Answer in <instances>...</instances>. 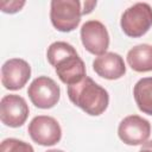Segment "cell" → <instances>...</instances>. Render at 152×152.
Wrapping results in <instances>:
<instances>
[{
	"label": "cell",
	"instance_id": "obj_1",
	"mask_svg": "<svg viewBox=\"0 0 152 152\" xmlns=\"http://www.w3.org/2000/svg\"><path fill=\"white\" fill-rule=\"evenodd\" d=\"M48 62L55 68L58 78L66 86L83 80L86 65L75 48L66 42H53L46 51Z\"/></svg>",
	"mask_w": 152,
	"mask_h": 152
},
{
	"label": "cell",
	"instance_id": "obj_2",
	"mask_svg": "<svg viewBox=\"0 0 152 152\" xmlns=\"http://www.w3.org/2000/svg\"><path fill=\"white\" fill-rule=\"evenodd\" d=\"M69 100L91 116H99L106 112L109 103L108 91L99 86L93 78L86 76L80 82L68 86Z\"/></svg>",
	"mask_w": 152,
	"mask_h": 152
},
{
	"label": "cell",
	"instance_id": "obj_3",
	"mask_svg": "<svg viewBox=\"0 0 152 152\" xmlns=\"http://www.w3.org/2000/svg\"><path fill=\"white\" fill-rule=\"evenodd\" d=\"M120 26L127 37L144 36L152 26V7L147 2H137L129 6L121 15Z\"/></svg>",
	"mask_w": 152,
	"mask_h": 152
},
{
	"label": "cell",
	"instance_id": "obj_4",
	"mask_svg": "<svg viewBox=\"0 0 152 152\" xmlns=\"http://www.w3.org/2000/svg\"><path fill=\"white\" fill-rule=\"evenodd\" d=\"M82 4L78 0H52L50 19L52 26L61 32L74 31L81 21Z\"/></svg>",
	"mask_w": 152,
	"mask_h": 152
},
{
	"label": "cell",
	"instance_id": "obj_5",
	"mask_svg": "<svg viewBox=\"0 0 152 152\" xmlns=\"http://www.w3.org/2000/svg\"><path fill=\"white\" fill-rule=\"evenodd\" d=\"M31 102L40 109H50L55 107L61 97L59 86L48 76H38L27 89Z\"/></svg>",
	"mask_w": 152,
	"mask_h": 152
},
{
	"label": "cell",
	"instance_id": "obj_6",
	"mask_svg": "<svg viewBox=\"0 0 152 152\" xmlns=\"http://www.w3.org/2000/svg\"><path fill=\"white\" fill-rule=\"evenodd\" d=\"M31 139L42 146H52L59 142L62 138V128L58 121L49 115L34 116L27 127Z\"/></svg>",
	"mask_w": 152,
	"mask_h": 152
},
{
	"label": "cell",
	"instance_id": "obj_7",
	"mask_svg": "<svg viewBox=\"0 0 152 152\" xmlns=\"http://www.w3.org/2000/svg\"><path fill=\"white\" fill-rule=\"evenodd\" d=\"M151 134V124L140 115H128L124 118L118 127L120 140L129 146L142 145Z\"/></svg>",
	"mask_w": 152,
	"mask_h": 152
},
{
	"label": "cell",
	"instance_id": "obj_8",
	"mask_svg": "<svg viewBox=\"0 0 152 152\" xmlns=\"http://www.w3.org/2000/svg\"><path fill=\"white\" fill-rule=\"evenodd\" d=\"M81 42L88 52L101 56L109 46V34L101 21L88 20L81 27Z\"/></svg>",
	"mask_w": 152,
	"mask_h": 152
},
{
	"label": "cell",
	"instance_id": "obj_9",
	"mask_svg": "<svg viewBox=\"0 0 152 152\" xmlns=\"http://www.w3.org/2000/svg\"><path fill=\"white\" fill-rule=\"evenodd\" d=\"M30 109L24 97L10 94L0 101V120L5 126L17 128L25 124Z\"/></svg>",
	"mask_w": 152,
	"mask_h": 152
},
{
	"label": "cell",
	"instance_id": "obj_10",
	"mask_svg": "<svg viewBox=\"0 0 152 152\" xmlns=\"http://www.w3.org/2000/svg\"><path fill=\"white\" fill-rule=\"evenodd\" d=\"M31 77L30 64L21 58H11L1 66V83L8 90L21 89Z\"/></svg>",
	"mask_w": 152,
	"mask_h": 152
},
{
	"label": "cell",
	"instance_id": "obj_11",
	"mask_svg": "<svg viewBox=\"0 0 152 152\" xmlns=\"http://www.w3.org/2000/svg\"><path fill=\"white\" fill-rule=\"evenodd\" d=\"M94 71L106 80H119L126 74L124 58L115 52H106L93 61Z\"/></svg>",
	"mask_w": 152,
	"mask_h": 152
},
{
	"label": "cell",
	"instance_id": "obj_12",
	"mask_svg": "<svg viewBox=\"0 0 152 152\" xmlns=\"http://www.w3.org/2000/svg\"><path fill=\"white\" fill-rule=\"evenodd\" d=\"M127 63L137 72L152 71V45L139 44L127 52Z\"/></svg>",
	"mask_w": 152,
	"mask_h": 152
},
{
	"label": "cell",
	"instance_id": "obj_13",
	"mask_svg": "<svg viewBox=\"0 0 152 152\" xmlns=\"http://www.w3.org/2000/svg\"><path fill=\"white\" fill-rule=\"evenodd\" d=\"M133 96L138 108L142 113L152 115V77L140 78L133 88Z\"/></svg>",
	"mask_w": 152,
	"mask_h": 152
},
{
	"label": "cell",
	"instance_id": "obj_14",
	"mask_svg": "<svg viewBox=\"0 0 152 152\" xmlns=\"http://www.w3.org/2000/svg\"><path fill=\"white\" fill-rule=\"evenodd\" d=\"M0 152H34V150L26 141L15 138H7L1 141Z\"/></svg>",
	"mask_w": 152,
	"mask_h": 152
},
{
	"label": "cell",
	"instance_id": "obj_15",
	"mask_svg": "<svg viewBox=\"0 0 152 152\" xmlns=\"http://www.w3.org/2000/svg\"><path fill=\"white\" fill-rule=\"evenodd\" d=\"M25 1H19V0H1L0 1V8L4 13H8V14H13L19 12L24 6H25Z\"/></svg>",
	"mask_w": 152,
	"mask_h": 152
},
{
	"label": "cell",
	"instance_id": "obj_16",
	"mask_svg": "<svg viewBox=\"0 0 152 152\" xmlns=\"http://www.w3.org/2000/svg\"><path fill=\"white\" fill-rule=\"evenodd\" d=\"M81 4H82V15L91 13L94 7L96 6V1H83Z\"/></svg>",
	"mask_w": 152,
	"mask_h": 152
},
{
	"label": "cell",
	"instance_id": "obj_17",
	"mask_svg": "<svg viewBox=\"0 0 152 152\" xmlns=\"http://www.w3.org/2000/svg\"><path fill=\"white\" fill-rule=\"evenodd\" d=\"M139 152H152V140H147L146 142H144Z\"/></svg>",
	"mask_w": 152,
	"mask_h": 152
},
{
	"label": "cell",
	"instance_id": "obj_18",
	"mask_svg": "<svg viewBox=\"0 0 152 152\" xmlns=\"http://www.w3.org/2000/svg\"><path fill=\"white\" fill-rule=\"evenodd\" d=\"M46 152H64V151H62V150H57V148H52V150H49V151H46Z\"/></svg>",
	"mask_w": 152,
	"mask_h": 152
}]
</instances>
